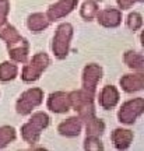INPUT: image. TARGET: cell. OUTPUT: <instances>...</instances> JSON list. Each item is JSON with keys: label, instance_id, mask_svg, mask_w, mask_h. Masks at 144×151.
Instances as JSON below:
<instances>
[{"label": "cell", "instance_id": "22", "mask_svg": "<svg viewBox=\"0 0 144 151\" xmlns=\"http://www.w3.org/2000/svg\"><path fill=\"white\" fill-rule=\"evenodd\" d=\"M143 25V18L139 13H130L127 17V27L132 31H137Z\"/></svg>", "mask_w": 144, "mask_h": 151}, {"label": "cell", "instance_id": "14", "mask_svg": "<svg viewBox=\"0 0 144 151\" xmlns=\"http://www.w3.org/2000/svg\"><path fill=\"white\" fill-rule=\"evenodd\" d=\"M133 140V132L126 129H116L112 133V141L117 150H126Z\"/></svg>", "mask_w": 144, "mask_h": 151}, {"label": "cell", "instance_id": "17", "mask_svg": "<svg viewBox=\"0 0 144 151\" xmlns=\"http://www.w3.org/2000/svg\"><path fill=\"white\" fill-rule=\"evenodd\" d=\"M125 62L126 65L137 71H143L144 70V58L143 55L136 53V52H126L125 53Z\"/></svg>", "mask_w": 144, "mask_h": 151}, {"label": "cell", "instance_id": "9", "mask_svg": "<svg viewBox=\"0 0 144 151\" xmlns=\"http://www.w3.org/2000/svg\"><path fill=\"white\" fill-rule=\"evenodd\" d=\"M95 17L98 18V22L107 28L117 27L122 21V13L117 9H107V10L98 11Z\"/></svg>", "mask_w": 144, "mask_h": 151}, {"label": "cell", "instance_id": "19", "mask_svg": "<svg viewBox=\"0 0 144 151\" xmlns=\"http://www.w3.org/2000/svg\"><path fill=\"white\" fill-rule=\"evenodd\" d=\"M16 139V130L10 126H3L0 127V148L6 147L9 143Z\"/></svg>", "mask_w": 144, "mask_h": 151}, {"label": "cell", "instance_id": "25", "mask_svg": "<svg viewBox=\"0 0 144 151\" xmlns=\"http://www.w3.org/2000/svg\"><path fill=\"white\" fill-rule=\"evenodd\" d=\"M92 1H102V0H92Z\"/></svg>", "mask_w": 144, "mask_h": 151}, {"label": "cell", "instance_id": "3", "mask_svg": "<svg viewBox=\"0 0 144 151\" xmlns=\"http://www.w3.org/2000/svg\"><path fill=\"white\" fill-rule=\"evenodd\" d=\"M49 65V58L46 53H37L32 60L28 63V65L24 66L21 73V78L27 83H31V81H35L39 78V76L42 73Z\"/></svg>", "mask_w": 144, "mask_h": 151}, {"label": "cell", "instance_id": "24", "mask_svg": "<svg viewBox=\"0 0 144 151\" xmlns=\"http://www.w3.org/2000/svg\"><path fill=\"white\" fill-rule=\"evenodd\" d=\"M139 1H143V0H117V4L122 10H127L134 3H139Z\"/></svg>", "mask_w": 144, "mask_h": 151}, {"label": "cell", "instance_id": "4", "mask_svg": "<svg viewBox=\"0 0 144 151\" xmlns=\"http://www.w3.org/2000/svg\"><path fill=\"white\" fill-rule=\"evenodd\" d=\"M43 98V92L41 88H31L22 92L20 99L17 101V112L21 115H28L32 109L41 105Z\"/></svg>", "mask_w": 144, "mask_h": 151}, {"label": "cell", "instance_id": "8", "mask_svg": "<svg viewBox=\"0 0 144 151\" xmlns=\"http://www.w3.org/2000/svg\"><path fill=\"white\" fill-rule=\"evenodd\" d=\"M48 108L55 113H63L70 109V98L69 94L62 91L53 92L49 95L48 99Z\"/></svg>", "mask_w": 144, "mask_h": 151}, {"label": "cell", "instance_id": "16", "mask_svg": "<svg viewBox=\"0 0 144 151\" xmlns=\"http://www.w3.org/2000/svg\"><path fill=\"white\" fill-rule=\"evenodd\" d=\"M86 122V129H87V136H94V137H99L105 130V124L102 120L96 119L95 116L88 118L84 120Z\"/></svg>", "mask_w": 144, "mask_h": 151}, {"label": "cell", "instance_id": "20", "mask_svg": "<svg viewBox=\"0 0 144 151\" xmlns=\"http://www.w3.org/2000/svg\"><path fill=\"white\" fill-rule=\"evenodd\" d=\"M96 13H98L96 1H92V0L86 1V3L83 4L81 11H80L81 17H83V18H86V20H92V18L96 16Z\"/></svg>", "mask_w": 144, "mask_h": 151}, {"label": "cell", "instance_id": "18", "mask_svg": "<svg viewBox=\"0 0 144 151\" xmlns=\"http://www.w3.org/2000/svg\"><path fill=\"white\" fill-rule=\"evenodd\" d=\"M17 76V66L9 62L0 65V81H10Z\"/></svg>", "mask_w": 144, "mask_h": 151}, {"label": "cell", "instance_id": "7", "mask_svg": "<svg viewBox=\"0 0 144 151\" xmlns=\"http://www.w3.org/2000/svg\"><path fill=\"white\" fill-rule=\"evenodd\" d=\"M78 0H59L58 3H55L49 7L48 10V20L49 21H55L62 17L67 16L70 11L77 6Z\"/></svg>", "mask_w": 144, "mask_h": 151}, {"label": "cell", "instance_id": "23", "mask_svg": "<svg viewBox=\"0 0 144 151\" xmlns=\"http://www.w3.org/2000/svg\"><path fill=\"white\" fill-rule=\"evenodd\" d=\"M9 13V0H0V27L6 24V17Z\"/></svg>", "mask_w": 144, "mask_h": 151}, {"label": "cell", "instance_id": "12", "mask_svg": "<svg viewBox=\"0 0 144 151\" xmlns=\"http://www.w3.org/2000/svg\"><path fill=\"white\" fill-rule=\"evenodd\" d=\"M81 119L80 118H70L67 120H64L63 123L59 124V133L63 136H67V137H74V136H78L81 132Z\"/></svg>", "mask_w": 144, "mask_h": 151}, {"label": "cell", "instance_id": "21", "mask_svg": "<svg viewBox=\"0 0 144 151\" xmlns=\"http://www.w3.org/2000/svg\"><path fill=\"white\" fill-rule=\"evenodd\" d=\"M84 148L90 151H99L104 150V146H102L101 140L98 137H94V136H87L86 141H84Z\"/></svg>", "mask_w": 144, "mask_h": 151}, {"label": "cell", "instance_id": "10", "mask_svg": "<svg viewBox=\"0 0 144 151\" xmlns=\"http://www.w3.org/2000/svg\"><path fill=\"white\" fill-rule=\"evenodd\" d=\"M120 86L126 92H136L143 90L144 87V74L139 71L137 74H126L120 78Z\"/></svg>", "mask_w": 144, "mask_h": 151}, {"label": "cell", "instance_id": "5", "mask_svg": "<svg viewBox=\"0 0 144 151\" xmlns=\"http://www.w3.org/2000/svg\"><path fill=\"white\" fill-rule=\"evenodd\" d=\"M144 111V99L143 98H134L132 101H127L122 105V108L117 113V118L122 123L130 124L133 123L136 119Z\"/></svg>", "mask_w": 144, "mask_h": 151}, {"label": "cell", "instance_id": "6", "mask_svg": "<svg viewBox=\"0 0 144 151\" xmlns=\"http://www.w3.org/2000/svg\"><path fill=\"white\" fill-rule=\"evenodd\" d=\"M101 77H102V69L98 65L86 66L84 73H83V91L88 94V95L94 97L96 84H98V81L101 80Z\"/></svg>", "mask_w": 144, "mask_h": 151}, {"label": "cell", "instance_id": "15", "mask_svg": "<svg viewBox=\"0 0 144 151\" xmlns=\"http://www.w3.org/2000/svg\"><path fill=\"white\" fill-rule=\"evenodd\" d=\"M27 25L32 32H41L45 28H48L49 20H48V17L45 16V14H42V13H35V14L28 17Z\"/></svg>", "mask_w": 144, "mask_h": 151}, {"label": "cell", "instance_id": "11", "mask_svg": "<svg viewBox=\"0 0 144 151\" xmlns=\"http://www.w3.org/2000/svg\"><path fill=\"white\" fill-rule=\"evenodd\" d=\"M119 101V92L113 86H107L104 87V90L101 92V97H99V105L104 109H111Z\"/></svg>", "mask_w": 144, "mask_h": 151}, {"label": "cell", "instance_id": "1", "mask_svg": "<svg viewBox=\"0 0 144 151\" xmlns=\"http://www.w3.org/2000/svg\"><path fill=\"white\" fill-rule=\"evenodd\" d=\"M49 124V116L45 112H37L32 115L30 122L24 124L21 127V134L22 139L30 143V144H35L39 140V136L45 127H48Z\"/></svg>", "mask_w": 144, "mask_h": 151}, {"label": "cell", "instance_id": "13", "mask_svg": "<svg viewBox=\"0 0 144 151\" xmlns=\"http://www.w3.org/2000/svg\"><path fill=\"white\" fill-rule=\"evenodd\" d=\"M9 55L13 60L20 62V63H25L28 56V42L25 39H21L20 42L9 45Z\"/></svg>", "mask_w": 144, "mask_h": 151}, {"label": "cell", "instance_id": "2", "mask_svg": "<svg viewBox=\"0 0 144 151\" xmlns=\"http://www.w3.org/2000/svg\"><path fill=\"white\" fill-rule=\"evenodd\" d=\"M71 37H73V27L69 22H63L58 27L53 38V43H52L53 53L58 59L66 58V55L69 52V43Z\"/></svg>", "mask_w": 144, "mask_h": 151}]
</instances>
